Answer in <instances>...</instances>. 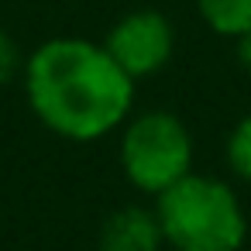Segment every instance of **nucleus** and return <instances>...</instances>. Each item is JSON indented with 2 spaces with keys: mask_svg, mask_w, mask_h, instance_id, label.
Returning a JSON list of instances; mask_svg holds the SVG:
<instances>
[{
  "mask_svg": "<svg viewBox=\"0 0 251 251\" xmlns=\"http://www.w3.org/2000/svg\"><path fill=\"white\" fill-rule=\"evenodd\" d=\"M21 83L38 124L62 141H100L134 114V79L103 42L83 35L45 38L25 59Z\"/></svg>",
  "mask_w": 251,
  "mask_h": 251,
  "instance_id": "f257e3e1",
  "label": "nucleus"
},
{
  "mask_svg": "<svg viewBox=\"0 0 251 251\" xmlns=\"http://www.w3.org/2000/svg\"><path fill=\"white\" fill-rule=\"evenodd\" d=\"M100 42L107 45V52L114 55V62L138 83V79L158 76L172 62L176 25L158 7H134V11L121 14L107 28V35Z\"/></svg>",
  "mask_w": 251,
  "mask_h": 251,
  "instance_id": "20e7f679",
  "label": "nucleus"
},
{
  "mask_svg": "<svg viewBox=\"0 0 251 251\" xmlns=\"http://www.w3.org/2000/svg\"><path fill=\"white\" fill-rule=\"evenodd\" d=\"M224 155H227V169L234 172V179L251 186V110L230 127Z\"/></svg>",
  "mask_w": 251,
  "mask_h": 251,
  "instance_id": "0eeeda50",
  "label": "nucleus"
},
{
  "mask_svg": "<svg viewBox=\"0 0 251 251\" xmlns=\"http://www.w3.org/2000/svg\"><path fill=\"white\" fill-rule=\"evenodd\" d=\"M196 11L220 38H241L251 28V0H196Z\"/></svg>",
  "mask_w": 251,
  "mask_h": 251,
  "instance_id": "423d86ee",
  "label": "nucleus"
},
{
  "mask_svg": "<svg viewBox=\"0 0 251 251\" xmlns=\"http://www.w3.org/2000/svg\"><path fill=\"white\" fill-rule=\"evenodd\" d=\"M25 69V55L18 49V42L11 38L7 28H0V86H7L11 79H18Z\"/></svg>",
  "mask_w": 251,
  "mask_h": 251,
  "instance_id": "6e6552de",
  "label": "nucleus"
},
{
  "mask_svg": "<svg viewBox=\"0 0 251 251\" xmlns=\"http://www.w3.org/2000/svg\"><path fill=\"white\" fill-rule=\"evenodd\" d=\"M234 45H237V59H241V66L251 73V28H248L241 38H234Z\"/></svg>",
  "mask_w": 251,
  "mask_h": 251,
  "instance_id": "1a4fd4ad",
  "label": "nucleus"
},
{
  "mask_svg": "<svg viewBox=\"0 0 251 251\" xmlns=\"http://www.w3.org/2000/svg\"><path fill=\"white\" fill-rule=\"evenodd\" d=\"M151 206L172 251H241L248 241V210L220 176L193 169Z\"/></svg>",
  "mask_w": 251,
  "mask_h": 251,
  "instance_id": "f03ea898",
  "label": "nucleus"
},
{
  "mask_svg": "<svg viewBox=\"0 0 251 251\" xmlns=\"http://www.w3.org/2000/svg\"><path fill=\"white\" fill-rule=\"evenodd\" d=\"M97 244L100 251H162L165 237L155 206H138V203L117 206L100 224Z\"/></svg>",
  "mask_w": 251,
  "mask_h": 251,
  "instance_id": "39448f33",
  "label": "nucleus"
},
{
  "mask_svg": "<svg viewBox=\"0 0 251 251\" xmlns=\"http://www.w3.org/2000/svg\"><path fill=\"white\" fill-rule=\"evenodd\" d=\"M117 162L131 189L155 200L193 172L196 141L179 114L162 107L141 110L121 124Z\"/></svg>",
  "mask_w": 251,
  "mask_h": 251,
  "instance_id": "7ed1b4c3",
  "label": "nucleus"
}]
</instances>
